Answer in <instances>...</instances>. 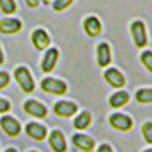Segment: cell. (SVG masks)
Here are the masks:
<instances>
[{"mask_svg":"<svg viewBox=\"0 0 152 152\" xmlns=\"http://www.w3.org/2000/svg\"><path fill=\"white\" fill-rule=\"evenodd\" d=\"M14 76H16V81L19 82L20 88L25 92V93H31L34 90V82L30 72L26 70L25 67H17L14 70Z\"/></svg>","mask_w":152,"mask_h":152,"instance_id":"6da1fadb","label":"cell"},{"mask_svg":"<svg viewBox=\"0 0 152 152\" xmlns=\"http://www.w3.org/2000/svg\"><path fill=\"white\" fill-rule=\"evenodd\" d=\"M42 90L47 93H53V95H64L67 92V86H65V82H62L59 79L47 78L42 81Z\"/></svg>","mask_w":152,"mask_h":152,"instance_id":"7a4b0ae2","label":"cell"},{"mask_svg":"<svg viewBox=\"0 0 152 152\" xmlns=\"http://www.w3.org/2000/svg\"><path fill=\"white\" fill-rule=\"evenodd\" d=\"M130 31H132V36L135 40L137 47H144L148 42V36H146V28H144V23L140 20H135V22L130 25Z\"/></svg>","mask_w":152,"mask_h":152,"instance_id":"3957f363","label":"cell"},{"mask_svg":"<svg viewBox=\"0 0 152 152\" xmlns=\"http://www.w3.org/2000/svg\"><path fill=\"white\" fill-rule=\"evenodd\" d=\"M0 127H2L3 132H6L10 137H17L20 134V124L16 118H12V116H2V118H0Z\"/></svg>","mask_w":152,"mask_h":152,"instance_id":"277c9868","label":"cell"},{"mask_svg":"<svg viewBox=\"0 0 152 152\" xmlns=\"http://www.w3.org/2000/svg\"><path fill=\"white\" fill-rule=\"evenodd\" d=\"M110 124H112V127L123 130V132L132 129V120L126 115H121V113H115L110 116Z\"/></svg>","mask_w":152,"mask_h":152,"instance_id":"5b68a950","label":"cell"},{"mask_svg":"<svg viewBox=\"0 0 152 152\" xmlns=\"http://www.w3.org/2000/svg\"><path fill=\"white\" fill-rule=\"evenodd\" d=\"M31 40L37 50H45L50 45V36L47 34L45 30H34L31 34Z\"/></svg>","mask_w":152,"mask_h":152,"instance_id":"8992f818","label":"cell"},{"mask_svg":"<svg viewBox=\"0 0 152 152\" xmlns=\"http://www.w3.org/2000/svg\"><path fill=\"white\" fill-rule=\"evenodd\" d=\"M23 107H25V112L31 116H36V118H44V116H47L45 106L37 102V101H26Z\"/></svg>","mask_w":152,"mask_h":152,"instance_id":"52a82bcc","label":"cell"},{"mask_svg":"<svg viewBox=\"0 0 152 152\" xmlns=\"http://www.w3.org/2000/svg\"><path fill=\"white\" fill-rule=\"evenodd\" d=\"M76 110H78V107H76L73 102L59 101V102H56V104H54V112H56V115L62 116V118H68V116L75 115Z\"/></svg>","mask_w":152,"mask_h":152,"instance_id":"ba28073f","label":"cell"},{"mask_svg":"<svg viewBox=\"0 0 152 152\" xmlns=\"http://www.w3.org/2000/svg\"><path fill=\"white\" fill-rule=\"evenodd\" d=\"M22 30V23L17 19H3L0 22V31L3 34H16Z\"/></svg>","mask_w":152,"mask_h":152,"instance_id":"9c48e42d","label":"cell"},{"mask_svg":"<svg viewBox=\"0 0 152 152\" xmlns=\"http://www.w3.org/2000/svg\"><path fill=\"white\" fill-rule=\"evenodd\" d=\"M50 146L54 152H65L67 151V143H65V138H64V135H62V132H59V130L51 132Z\"/></svg>","mask_w":152,"mask_h":152,"instance_id":"30bf717a","label":"cell"},{"mask_svg":"<svg viewBox=\"0 0 152 152\" xmlns=\"http://www.w3.org/2000/svg\"><path fill=\"white\" fill-rule=\"evenodd\" d=\"M104 78L106 81L109 82L112 87H116V88H121L124 84H126V79H124V76L115 70V68H110V70H107L104 73Z\"/></svg>","mask_w":152,"mask_h":152,"instance_id":"8fae6325","label":"cell"},{"mask_svg":"<svg viewBox=\"0 0 152 152\" xmlns=\"http://www.w3.org/2000/svg\"><path fill=\"white\" fill-rule=\"evenodd\" d=\"M101 28H102L101 22L96 17H93V16L87 17L84 20V30H86V33L88 34V36H92V37L98 36V34L101 33Z\"/></svg>","mask_w":152,"mask_h":152,"instance_id":"7c38bea8","label":"cell"},{"mask_svg":"<svg viewBox=\"0 0 152 152\" xmlns=\"http://www.w3.org/2000/svg\"><path fill=\"white\" fill-rule=\"evenodd\" d=\"M58 56H59V51L56 48H51V50H48L45 58L42 61V70L44 72H51L54 67H56V62H58Z\"/></svg>","mask_w":152,"mask_h":152,"instance_id":"4fadbf2b","label":"cell"},{"mask_svg":"<svg viewBox=\"0 0 152 152\" xmlns=\"http://www.w3.org/2000/svg\"><path fill=\"white\" fill-rule=\"evenodd\" d=\"M26 134H28L33 140H37V141H42L44 138L47 137V130L44 126L40 124H36V123H31L26 126Z\"/></svg>","mask_w":152,"mask_h":152,"instance_id":"5bb4252c","label":"cell"},{"mask_svg":"<svg viewBox=\"0 0 152 152\" xmlns=\"http://www.w3.org/2000/svg\"><path fill=\"white\" fill-rule=\"evenodd\" d=\"M73 143H75V146L76 148H79L82 151H92L95 148V141H93V138L90 137H87V135H75L73 137Z\"/></svg>","mask_w":152,"mask_h":152,"instance_id":"9a60e30c","label":"cell"},{"mask_svg":"<svg viewBox=\"0 0 152 152\" xmlns=\"http://www.w3.org/2000/svg\"><path fill=\"white\" fill-rule=\"evenodd\" d=\"M98 64L99 67H107L110 64V48L106 42L98 45Z\"/></svg>","mask_w":152,"mask_h":152,"instance_id":"2e32d148","label":"cell"},{"mask_svg":"<svg viewBox=\"0 0 152 152\" xmlns=\"http://www.w3.org/2000/svg\"><path fill=\"white\" fill-rule=\"evenodd\" d=\"M110 106L112 107H123L124 104H127L129 102V95L126 92H118L110 96Z\"/></svg>","mask_w":152,"mask_h":152,"instance_id":"e0dca14e","label":"cell"},{"mask_svg":"<svg viewBox=\"0 0 152 152\" xmlns=\"http://www.w3.org/2000/svg\"><path fill=\"white\" fill-rule=\"evenodd\" d=\"M90 123H92V116H90V113L82 112L81 115H78V118L75 120V127H76V129H79V130H84V129H87L88 126H90Z\"/></svg>","mask_w":152,"mask_h":152,"instance_id":"ac0fdd59","label":"cell"},{"mask_svg":"<svg viewBox=\"0 0 152 152\" xmlns=\"http://www.w3.org/2000/svg\"><path fill=\"white\" fill-rule=\"evenodd\" d=\"M137 101L143 104H151L152 102V88H141L137 92Z\"/></svg>","mask_w":152,"mask_h":152,"instance_id":"d6986e66","label":"cell"},{"mask_svg":"<svg viewBox=\"0 0 152 152\" xmlns=\"http://www.w3.org/2000/svg\"><path fill=\"white\" fill-rule=\"evenodd\" d=\"M0 10L5 14H12L16 11V2L14 0H0Z\"/></svg>","mask_w":152,"mask_h":152,"instance_id":"ffe728a7","label":"cell"},{"mask_svg":"<svg viewBox=\"0 0 152 152\" xmlns=\"http://www.w3.org/2000/svg\"><path fill=\"white\" fill-rule=\"evenodd\" d=\"M141 62H143V65L152 73V51H144L141 54Z\"/></svg>","mask_w":152,"mask_h":152,"instance_id":"44dd1931","label":"cell"},{"mask_svg":"<svg viewBox=\"0 0 152 152\" xmlns=\"http://www.w3.org/2000/svg\"><path fill=\"white\" fill-rule=\"evenodd\" d=\"M72 3H73V0H56L54 5H53V8L56 10V11H62V10L68 8Z\"/></svg>","mask_w":152,"mask_h":152,"instance_id":"7402d4cb","label":"cell"},{"mask_svg":"<svg viewBox=\"0 0 152 152\" xmlns=\"http://www.w3.org/2000/svg\"><path fill=\"white\" fill-rule=\"evenodd\" d=\"M143 135H144V140L152 144V123H146L143 126Z\"/></svg>","mask_w":152,"mask_h":152,"instance_id":"603a6c76","label":"cell"},{"mask_svg":"<svg viewBox=\"0 0 152 152\" xmlns=\"http://www.w3.org/2000/svg\"><path fill=\"white\" fill-rule=\"evenodd\" d=\"M10 84V75L6 72H0V90L6 88Z\"/></svg>","mask_w":152,"mask_h":152,"instance_id":"cb8c5ba5","label":"cell"},{"mask_svg":"<svg viewBox=\"0 0 152 152\" xmlns=\"http://www.w3.org/2000/svg\"><path fill=\"white\" fill-rule=\"evenodd\" d=\"M10 109H11V104L6 99L3 98H0V113H6V112H10Z\"/></svg>","mask_w":152,"mask_h":152,"instance_id":"d4e9b609","label":"cell"},{"mask_svg":"<svg viewBox=\"0 0 152 152\" xmlns=\"http://www.w3.org/2000/svg\"><path fill=\"white\" fill-rule=\"evenodd\" d=\"M98 152H113V151H112V148H110L109 144H101Z\"/></svg>","mask_w":152,"mask_h":152,"instance_id":"484cf974","label":"cell"},{"mask_svg":"<svg viewBox=\"0 0 152 152\" xmlns=\"http://www.w3.org/2000/svg\"><path fill=\"white\" fill-rule=\"evenodd\" d=\"M26 3H28L31 8H36V6L39 5V0H26Z\"/></svg>","mask_w":152,"mask_h":152,"instance_id":"4316f807","label":"cell"},{"mask_svg":"<svg viewBox=\"0 0 152 152\" xmlns=\"http://www.w3.org/2000/svg\"><path fill=\"white\" fill-rule=\"evenodd\" d=\"M5 62V56H3V51H2V47H0V65Z\"/></svg>","mask_w":152,"mask_h":152,"instance_id":"83f0119b","label":"cell"},{"mask_svg":"<svg viewBox=\"0 0 152 152\" xmlns=\"http://www.w3.org/2000/svg\"><path fill=\"white\" fill-rule=\"evenodd\" d=\"M5 152H17V151H16V149H6Z\"/></svg>","mask_w":152,"mask_h":152,"instance_id":"f1b7e54d","label":"cell"},{"mask_svg":"<svg viewBox=\"0 0 152 152\" xmlns=\"http://www.w3.org/2000/svg\"><path fill=\"white\" fill-rule=\"evenodd\" d=\"M44 2H45V3H51V2H53V0H44Z\"/></svg>","mask_w":152,"mask_h":152,"instance_id":"f546056e","label":"cell"},{"mask_svg":"<svg viewBox=\"0 0 152 152\" xmlns=\"http://www.w3.org/2000/svg\"><path fill=\"white\" fill-rule=\"evenodd\" d=\"M144 152H152V149H148V151H144Z\"/></svg>","mask_w":152,"mask_h":152,"instance_id":"4dcf8cb0","label":"cell"}]
</instances>
